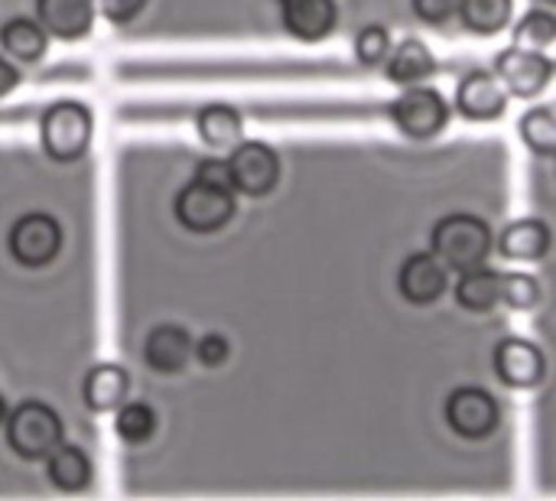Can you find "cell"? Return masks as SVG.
<instances>
[{
    "instance_id": "6da1fadb",
    "label": "cell",
    "mask_w": 556,
    "mask_h": 501,
    "mask_svg": "<svg viewBox=\"0 0 556 501\" xmlns=\"http://www.w3.org/2000/svg\"><path fill=\"white\" fill-rule=\"evenodd\" d=\"M430 248L450 271L463 274V271H472L489 261L492 231L476 215H446L433 225Z\"/></svg>"
},
{
    "instance_id": "7a4b0ae2",
    "label": "cell",
    "mask_w": 556,
    "mask_h": 501,
    "mask_svg": "<svg viewBox=\"0 0 556 501\" xmlns=\"http://www.w3.org/2000/svg\"><path fill=\"white\" fill-rule=\"evenodd\" d=\"M39 140L52 160L59 163L78 160L91 143V111L81 101H68V98L49 104L39 121Z\"/></svg>"
},
{
    "instance_id": "3957f363",
    "label": "cell",
    "mask_w": 556,
    "mask_h": 501,
    "mask_svg": "<svg viewBox=\"0 0 556 501\" xmlns=\"http://www.w3.org/2000/svg\"><path fill=\"white\" fill-rule=\"evenodd\" d=\"M7 443L23 460H46L62 443V421L42 401H26L7 414Z\"/></svg>"
},
{
    "instance_id": "277c9868",
    "label": "cell",
    "mask_w": 556,
    "mask_h": 501,
    "mask_svg": "<svg viewBox=\"0 0 556 501\" xmlns=\"http://www.w3.org/2000/svg\"><path fill=\"white\" fill-rule=\"evenodd\" d=\"M391 121L397 124V130L410 140H430L437 134H443L446 121H450V108L443 101V95L430 85H410L404 88L391 108H388Z\"/></svg>"
},
{
    "instance_id": "5b68a950",
    "label": "cell",
    "mask_w": 556,
    "mask_h": 501,
    "mask_svg": "<svg viewBox=\"0 0 556 501\" xmlns=\"http://www.w3.org/2000/svg\"><path fill=\"white\" fill-rule=\"evenodd\" d=\"M235 215V196L228 189H212L205 183H189L176 196V218L199 235L218 231Z\"/></svg>"
},
{
    "instance_id": "8992f818",
    "label": "cell",
    "mask_w": 556,
    "mask_h": 501,
    "mask_svg": "<svg viewBox=\"0 0 556 501\" xmlns=\"http://www.w3.org/2000/svg\"><path fill=\"white\" fill-rule=\"evenodd\" d=\"M495 75L515 98H534L547 88L554 75V62L541 49L511 46L495 55Z\"/></svg>"
},
{
    "instance_id": "52a82bcc",
    "label": "cell",
    "mask_w": 556,
    "mask_h": 501,
    "mask_svg": "<svg viewBox=\"0 0 556 501\" xmlns=\"http://www.w3.org/2000/svg\"><path fill=\"white\" fill-rule=\"evenodd\" d=\"M62 248V228L55 218L42 212H29L13 222L10 228V254L26 264V267H42L49 264Z\"/></svg>"
},
{
    "instance_id": "ba28073f",
    "label": "cell",
    "mask_w": 556,
    "mask_h": 501,
    "mask_svg": "<svg viewBox=\"0 0 556 501\" xmlns=\"http://www.w3.org/2000/svg\"><path fill=\"white\" fill-rule=\"evenodd\" d=\"M446 424L463 440H485L498 427V404L482 388H456L446 398Z\"/></svg>"
},
{
    "instance_id": "9c48e42d",
    "label": "cell",
    "mask_w": 556,
    "mask_h": 501,
    "mask_svg": "<svg viewBox=\"0 0 556 501\" xmlns=\"http://www.w3.org/2000/svg\"><path fill=\"white\" fill-rule=\"evenodd\" d=\"M228 166H231L235 189L244 196H267L280 179V156L261 140L238 143Z\"/></svg>"
},
{
    "instance_id": "30bf717a",
    "label": "cell",
    "mask_w": 556,
    "mask_h": 501,
    "mask_svg": "<svg viewBox=\"0 0 556 501\" xmlns=\"http://www.w3.org/2000/svg\"><path fill=\"white\" fill-rule=\"evenodd\" d=\"M495 375L502 385H508L515 391H531L544 381L547 359L528 339H502L495 349Z\"/></svg>"
},
{
    "instance_id": "8fae6325",
    "label": "cell",
    "mask_w": 556,
    "mask_h": 501,
    "mask_svg": "<svg viewBox=\"0 0 556 501\" xmlns=\"http://www.w3.org/2000/svg\"><path fill=\"white\" fill-rule=\"evenodd\" d=\"M450 267L433 254V251H417L410 254L404 264H401V274H397V290L404 293L407 303L414 306H430L437 303L446 287H450Z\"/></svg>"
},
{
    "instance_id": "7c38bea8",
    "label": "cell",
    "mask_w": 556,
    "mask_h": 501,
    "mask_svg": "<svg viewBox=\"0 0 556 501\" xmlns=\"http://www.w3.org/2000/svg\"><path fill=\"white\" fill-rule=\"evenodd\" d=\"M508 108V88L492 72H469L456 88V111L466 121H498Z\"/></svg>"
},
{
    "instance_id": "4fadbf2b",
    "label": "cell",
    "mask_w": 556,
    "mask_h": 501,
    "mask_svg": "<svg viewBox=\"0 0 556 501\" xmlns=\"http://www.w3.org/2000/svg\"><path fill=\"white\" fill-rule=\"evenodd\" d=\"M336 0H283V26L303 42H319L336 29Z\"/></svg>"
},
{
    "instance_id": "5bb4252c",
    "label": "cell",
    "mask_w": 556,
    "mask_h": 501,
    "mask_svg": "<svg viewBox=\"0 0 556 501\" xmlns=\"http://www.w3.org/2000/svg\"><path fill=\"white\" fill-rule=\"evenodd\" d=\"M36 16L55 39H81L94 20V0H36Z\"/></svg>"
},
{
    "instance_id": "9a60e30c",
    "label": "cell",
    "mask_w": 556,
    "mask_h": 501,
    "mask_svg": "<svg viewBox=\"0 0 556 501\" xmlns=\"http://www.w3.org/2000/svg\"><path fill=\"white\" fill-rule=\"evenodd\" d=\"M130 394V375L114 365V362H101L94 365L85 381H81V398L85 404L94 411V414H104V411H114L127 401Z\"/></svg>"
},
{
    "instance_id": "2e32d148",
    "label": "cell",
    "mask_w": 556,
    "mask_h": 501,
    "mask_svg": "<svg viewBox=\"0 0 556 501\" xmlns=\"http://www.w3.org/2000/svg\"><path fill=\"white\" fill-rule=\"evenodd\" d=\"M551 241H554V235H551V228L541 218H518V222H511L502 231L498 251L508 261L528 264V261H541L551 251Z\"/></svg>"
},
{
    "instance_id": "e0dca14e",
    "label": "cell",
    "mask_w": 556,
    "mask_h": 501,
    "mask_svg": "<svg viewBox=\"0 0 556 501\" xmlns=\"http://www.w3.org/2000/svg\"><path fill=\"white\" fill-rule=\"evenodd\" d=\"M189 355H192V339H189V333L179 329V326H156V329L147 336L143 359H147V365L156 368V372H166V375L182 372L186 362H189Z\"/></svg>"
},
{
    "instance_id": "ac0fdd59",
    "label": "cell",
    "mask_w": 556,
    "mask_h": 501,
    "mask_svg": "<svg viewBox=\"0 0 556 501\" xmlns=\"http://www.w3.org/2000/svg\"><path fill=\"white\" fill-rule=\"evenodd\" d=\"M388 78L401 88L410 85H424L433 72H437V59L433 52L420 42V39H404L391 49L388 55Z\"/></svg>"
},
{
    "instance_id": "d6986e66",
    "label": "cell",
    "mask_w": 556,
    "mask_h": 501,
    "mask_svg": "<svg viewBox=\"0 0 556 501\" xmlns=\"http://www.w3.org/2000/svg\"><path fill=\"white\" fill-rule=\"evenodd\" d=\"M456 303L469 313H492L502 303V274L489 271L485 264L463 271L456 284Z\"/></svg>"
},
{
    "instance_id": "ffe728a7",
    "label": "cell",
    "mask_w": 556,
    "mask_h": 501,
    "mask_svg": "<svg viewBox=\"0 0 556 501\" xmlns=\"http://www.w3.org/2000/svg\"><path fill=\"white\" fill-rule=\"evenodd\" d=\"M46 42H49V33L36 20L13 16L0 26V46L16 62H39L46 55Z\"/></svg>"
},
{
    "instance_id": "44dd1931",
    "label": "cell",
    "mask_w": 556,
    "mask_h": 501,
    "mask_svg": "<svg viewBox=\"0 0 556 501\" xmlns=\"http://www.w3.org/2000/svg\"><path fill=\"white\" fill-rule=\"evenodd\" d=\"M195 130L199 137L208 143V147H238L241 143V134H244V124H241V114L228 104H205L195 117Z\"/></svg>"
},
{
    "instance_id": "7402d4cb",
    "label": "cell",
    "mask_w": 556,
    "mask_h": 501,
    "mask_svg": "<svg viewBox=\"0 0 556 501\" xmlns=\"http://www.w3.org/2000/svg\"><path fill=\"white\" fill-rule=\"evenodd\" d=\"M46 473L52 479V486H59L62 492H78L91 483V460L78 450V447H55L46 456Z\"/></svg>"
},
{
    "instance_id": "603a6c76",
    "label": "cell",
    "mask_w": 556,
    "mask_h": 501,
    "mask_svg": "<svg viewBox=\"0 0 556 501\" xmlns=\"http://www.w3.org/2000/svg\"><path fill=\"white\" fill-rule=\"evenodd\" d=\"M515 0H459V20L476 36H495L511 23Z\"/></svg>"
},
{
    "instance_id": "cb8c5ba5",
    "label": "cell",
    "mask_w": 556,
    "mask_h": 501,
    "mask_svg": "<svg viewBox=\"0 0 556 501\" xmlns=\"http://www.w3.org/2000/svg\"><path fill=\"white\" fill-rule=\"evenodd\" d=\"M521 140L528 143V150L541 153V156H556V114L554 108H534L521 117L518 124Z\"/></svg>"
},
{
    "instance_id": "d4e9b609",
    "label": "cell",
    "mask_w": 556,
    "mask_h": 501,
    "mask_svg": "<svg viewBox=\"0 0 556 501\" xmlns=\"http://www.w3.org/2000/svg\"><path fill=\"white\" fill-rule=\"evenodd\" d=\"M114 430L124 443H147L156 430V414L147 404H121Z\"/></svg>"
},
{
    "instance_id": "484cf974",
    "label": "cell",
    "mask_w": 556,
    "mask_h": 501,
    "mask_svg": "<svg viewBox=\"0 0 556 501\" xmlns=\"http://www.w3.org/2000/svg\"><path fill=\"white\" fill-rule=\"evenodd\" d=\"M551 42H556V13H551V10H531L515 26V46L547 49Z\"/></svg>"
},
{
    "instance_id": "4316f807",
    "label": "cell",
    "mask_w": 556,
    "mask_h": 501,
    "mask_svg": "<svg viewBox=\"0 0 556 501\" xmlns=\"http://www.w3.org/2000/svg\"><path fill=\"white\" fill-rule=\"evenodd\" d=\"M502 303L511 310H534L541 303V284L531 274H502Z\"/></svg>"
},
{
    "instance_id": "83f0119b",
    "label": "cell",
    "mask_w": 556,
    "mask_h": 501,
    "mask_svg": "<svg viewBox=\"0 0 556 501\" xmlns=\"http://www.w3.org/2000/svg\"><path fill=\"white\" fill-rule=\"evenodd\" d=\"M355 55H358V62L368 65V68L388 62V55H391V33H388L384 26H378V23L365 26V29L355 36Z\"/></svg>"
},
{
    "instance_id": "f1b7e54d",
    "label": "cell",
    "mask_w": 556,
    "mask_h": 501,
    "mask_svg": "<svg viewBox=\"0 0 556 501\" xmlns=\"http://www.w3.org/2000/svg\"><path fill=\"white\" fill-rule=\"evenodd\" d=\"M410 3L427 26H446L450 20L459 16V0H410Z\"/></svg>"
},
{
    "instance_id": "f546056e",
    "label": "cell",
    "mask_w": 556,
    "mask_h": 501,
    "mask_svg": "<svg viewBox=\"0 0 556 501\" xmlns=\"http://www.w3.org/2000/svg\"><path fill=\"white\" fill-rule=\"evenodd\" d=\"M192 352H195V359H199L205 368H218V365H225V362H228L231 346H228V339H225V336L208 333V336H202V339L192 346Z\"/></svg>"
},
{
    "instance_id": "4dcf8cb0",
    "label": "cell",
    "mask_w": 556,
    "mask_h": 501,
    "mask_svg": "<svg viewBox=\"0 0 556 501\" xmlns=\"http://www.w3.org/2000/svg\"><path fill=\"white\" fill-rule=\"evenodd\" d=\"M195 179L212 186V189H235V179H231V166L228 160H202L199 170H195Z\"/></svg>"
},
{
    "instance_id": "1f68e13d",
    "label": "cell",
    "mask_w": 556,
    "mask_h": 501,
    "mask_svg": "<svg viewBox=\"0 0 556 501\" xmlns=\"http://www.w3.org/2000/svg\"><path fill=\"white\" fill-rule=\"evenodd\" d=\"M143 7L147 0H101V10L111 23H130Z\"/></svg>"
},
{
    "instance_id": "d6a6232c",
    "label": "cell",
    "mask_w": 556,
    "mask_h": 501,
    "mask_svg": "<svg viewBox=\"0 0 556 501\" xmlns=\"http://www.w3.org/2000/svg\"><path fill=\"white\" fill-rule=\"evenodd\" d=\"M16 85H20V72H16V65H13L10 59H3V55H0V98H3V95H10Z\"/></svg>"
},
{
    "instance_id": "836d02e7",
    "label": "cell",
    "mask_w": 556,
    "mask_h": 501,
    "mask_svg": "<svg viewBox=\"0 0 556 501\" xmlns=\"http://www.w3.org/2000/svg\"><path fill=\"white\" fill-rule=\"evenodd\" d=\"M0 424H7V404H3V398H0Z\"/></svg>"
},
{
    "instance_id": "e575fe53",
    "label": "cell",
    "mask_w": 556,
    "mask_h": 501,
    "mask_svg": "<svg viewBox=\"0 0 556 501\" xmlns=\"http://www.w3.org/2000/svg\"><path fill=\"white\" fill-rule=\"evenodd\" d=\"M541 3H547V7H556V0H541Z\"/></svg>"
},
{
    "instance_id": "d590c367",
    "label": "cell",
    "mask_w": 556,
    "mask_h": 501,
    "mask_svg": "<svg viewBox=\"0 0 556 501\" xmlns=\"http://www.w3.org/2000/svg\"><path fill=\"white\" fill-rule=\"evenodd\" d=\"M280 3H283V0H280Z\"/></svg>"
}]
</instances>
